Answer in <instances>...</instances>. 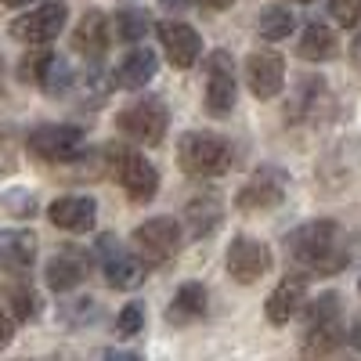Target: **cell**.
I'll use <instances>...</instances> for the list:
<instances>
[{"instance_id": "d6986e66", "label": "cell", "mask_w": 361, "mask_h": 361, "mask_svg": "<svg viewBox=\"0 0 361 361\" xmlns=\"http://www.w3.org/2000/svg\"><path fill=\"white\" fill-rule=\"evenodd\" d=\"M37 260V235L29 228L0 231V275H22Z\"/></svg>"}, {"instance_id": "30bf717a", "label": "cell", "mask_w": 361, "mask_h": 361, "mask_svg": "<svg viewBox=\"0 0 361 361\" xmlns=\"http://www.w3.org/2000/svg\"><path fill=\"white\" fill-rule=\"evenodd\" d=\"M224 267L231 282L238 286H253L260 282L271 267H275V257H271V250L260 243V238L253 235H235L231 246H228V257H224Z\"/></svg>"}, {"instance_id": "836d02e7", "label": "cell", "mask_w": 361, "mask_h": 361, "mask_svg": "<svg viewBox=\"0 0 361 361\" xmlns=\"http://www.w3.org/2000/svg\"><path fill=\"white\" fill-rule=\"evenodd\" d=\"M4 206L11 209V217H33L37 199L29 195V192H8V195H4Z\"/></svg>"}, {"instance_id": "d590c367", "label": "cell", "mask_w": 361, "mask_h": 361, "mask_svg": "<svg viewBox=\"0 0 361 361\" xmlns=\"http://www.w3.org/2000/svg\"><path fill=\"white\" fill-rule=\"evenodd\" d=\"M199 4H202V8H209V11H228V8L235 4V0H199Z\"/></svg>"}, {"instance_id": "83f0119b", "label": "cell", "mask_w": 361, "mask_h": 361, "mask_svg": "<svg viewBox=\"0 0 361 361\" xmlns=\"http://www.w3.org/2000/svg\"><path fill=\"white\" fill-rule=\"evenodd\" d=\"M40 90L47 98H62V94H69L73 90V83H76V73L69 69V62L66 58H47V66H44V73H40Z\"/></svg>"}, {"instance_id": "4dcf8cb0", "label": "cell", "mask_w": 361, "mask_h": 361, "mask_svg": "<svg viewBox=\"0 0 361 361\" xmlns=\"http://www.w3.org/2000/svg\"><path fill=\"white\" fill-rule=\"evenodd\" d=\"M98 318V304L90 296H80V300H69V304H62V322L69 329H80L87 322H94Z\"/></svg>"}, {"instance_id": "d4e9b609", "label": "cell", "mask_w": 361, "mask_h": 361, "mask_svg": "<svg viewBox=\"0 0 361 361\" xmlns=\"http://www.w3.org/2000/svg\"><path fill=\"white\" fill-rule=\"evenodd\" d=\"M333 112V98H329V90L322 80H307L304 90H300V98L293 102V119H307V123H322L329 119Z\"/></svg>"}, {"instance_id": "6da1fadb", "label": "cell", "mask_w": 361, "mask_h": 361, "mask_svg": "<svg viewBox=\"0 0 361 361\" xmlns=\"http://www.w3.org/2000/svg\"><path fill=\"white\" fill-rule=\"evenodd\" d=\"M354 235L336 224V221H311L289 231L286 253L296 267H304L307 275H340L354 260Z\"/></svg>"}, {"instance_id": "3957f363", "label": "cell", "mask_w": 361, "mask_h": 361, "mask_svg": "<svg viewBox=\"0 0 361 361\" xmlns=\"http://www.w3.org/2000/svg\"><path fill=\"white\" fill-rule=\"evenodd\" d=\"M177 163L188 177H221L231 170V145L209 130H185L177 141Z\"/></svg>"}, {"instance_id": "4fadbf2b", "label": "cell", "mask_w": 361, "mask_h": 361, "mask_svg": "<svg viewBox=\"0 0 361 361\" xmlns=\"http://www.w3.org/2000/svg\"><path fill=\"white\" fill-rule=\"evenodd\" d=\"M243 76H246V87H250L253 98L271 102V98H279L282 87H286V62H282V54L267 51V47H257V51L246 54Z\"/></svg>"}, {"instance_id": "52a82bcc", "label": "cell", "mask_w": 361, "mask_h": 361, "mask_svg": "<svg viewBox=\"0 0 361 361\" xmlns=\"http://www.w3.org/2000/svg\"><path fill=\"white\" fill-rule=\"evenodd\" d=\"M289 195V173L282 166H260L250 173V180L235 195V206L243 214H267V209L282 206Z\"/></svg>"}, {"instance_id": "5bb4252c", "label": "cell", "mask_w": 361, "mask_h": 361, "mask_svg": "<svg viewBox=\"0 0 361 361\" xmlns=\"http://www.w3.org/2000/svg\"><path fill=\"white\" fill-rule=\"evenodd\" d=\"M109 47H112V25H109V15H105L102 8H87L83 18H80L76 29H73V51L83 54L87 62H102Z\"/></svg>"}, {"instance_id": "44dd1931", "label": "cell", "mask_w": 361, "mask_h": 361, "mask_svg": "<svg viewBox=\"0 0 361 361\" xmlns=\"http://www.w3.org/2000/svg\"><path fill=\"white\" fill-rule=\"evenodd\" d=\"M206 286L202 282H185L177 293H173V300H170V307H166V325H173V329H185V325H195L199 318H206Z\"/></svg>"}, {"instance_id": "4316f807", "label": "cell", "mask_w": 361, "mask_h": 361, "mask_svg": "<svg viewBox=\"0 0 361 361\" xmlns=\"http://www.w3.org/2000/svg\"><path fill=\"white\" fill-rule=\"evenodd\" d=\"M296 29V15L286 8V4H271V8H260L257 15V33L264 40H286Z\"/></svg>"}, {"instance_id": "7bdbcfd3", "label": "cell", "mask_w": 361, "mask_h": 361, "mask_svg": "<svg viewBox=\"0 0 361 361\" xmlns=\"http://www.w3.org/2000/svg\"><path fill=\"white\" fill-rule=\"evenodd\" d=\"M357 289H361V282H357Z\"/></svg>"}, {"instance_id": "ab89813d", "label": "cell", "mask_w": 361, "mask_h": 361, "mask_svg": "<svg viewBox=\"0 0 361 361\" xmlns=\"http://www.w3.org/2000/svg\"><path fill=\"white\" fill-rule=\"evenodd\" d=\"M0 4H8V8H25V4H33V0H0Z\"/></svg>"}, {"instance_id": "ffe728a7", "label": "cell", "mask_w": 361, "mask_h": 361, "mask_svg": "<svg viewBox=\"0 0 361 361\" xmlns=\"http://www.w3.org/2000/svg\"><path fill=\"white\" fill-rule=\"evenodd\" d=\"M156 73H159L156 51L152 47H134L123 62L112 69V87H119V90H141V87H148L156 80Z\"/></svg>"}, {"instance_id": "8d00e7d4", "label": "cell", "mask_w": 361, "mask_h": 361, "mask_svg": "<svg viewBox=\"0 0 361 361\" xmlns=\"http://www.w3.org/2000/svg\"><path fill=\"white\" fill-rule=\"evenodd\" d=\"M188 4H192V0H159V8H163V11H185Z\"/></svg>"}, {"instance_id": "7a4b0ae2", "label": "cell", "mask_w": 361, "mask_h": 361, "mask_svg": "<svg viewBox=\"0 0 361 361\" xmlns=\"http://www.w3.org/2000/svg\"><path fill=\"white\" fill-rule=\"evenodd\" d=\"M304 333H300V350L307 357H325L336 347H343L347 329H343V307L340 293H322L314 300H304Z\"/></svg>"}, {"instance_id": "b9f144b4", "label": "cell", "mask_w": 361, "mask_h": 361, "mask_svg": "<svg viewBox=\"0 0 361 361\" xmlns=\"http://www.w3.org/2000/svg\"><path fill=\"white\" fill-rule=\"evenodd\" d=\"M0 73H4V58H0Z\"/></svg>"}, {"instance_id": "7402d4cb", "label": "cell", "mask_w": 361, "mask_h": 361, "mask_svg": "<svg viewBox=\"0 0 361 361\" xmlns=\"http://www.w3.org/2000/svg\"><path fill=\"white\" fill-rule=\"evenodd\" d=\"M83 279H87V260H83V253H76L73 246L62 250V253H54V257L47 260V267H44V282H47L54 293H69V289H76Z\"/></svg>"}, {"instance_id": "ba28073f", "label": "cell", "mask_w": 361, "mask_h": 361, "mask_svg": "<svg viewBox=\"0 0 361 361\" xmlns=\"http://www.w3.org/2000/svg\"><path fill=\"white\" fill-rule=\"evenodd\" d=\"M66 18H69V4H62V0H47V4L18 15V18L8 25V33H11L18 44L47 47V44L66 29Z\"/></svg>"}, {"instance_id": "603a6c76", "label": "cell", "mask_w": 361, "mask_h": 361, "mask_svg": "<svg viewBox=\"0 0 361 361\" xmlns=\"http://www.w3.org/2000/svg\"><path fill=\"white\" fill-rule=\"evenodd\" d=\"M296 54L304 58V62H333V58L340 54V37L333 25L325 22H311L304 33H300V44H296Z\"/></svg>"}, {"instance_id": "e0dca14e", "label": "cell", "mask_w": 361, "mask_h": 361, "mask_svg": "<svg viewBox=\"0 0 361 361\" xmlns=\"http://www.w3.org/2000/svg\"><path fill=\"white\" fill-rule=\"evenodd\" d=\"M180 221H185V228H188L192 238H209V235L221 228V221H224V199L214 188H206V192H199V195L188 199Z\"/></svg>"}, {"instance_id": "9a60e30c", "label": "cell", "mask_w": 361, "mask_h": 361, "mask_svg": "<svg viewBox=\"0 0 361 361\" xmlns=\"http://www.w3.org/2000/svg\"><path fill=\"white\" fill-rule=\"evenodd\" d=\"M152 29L159 33V44H163V51H166V58H170L173 69H192V66L199 62L202 37L195 33L192 25L170 18V22H159V25H152Z\"/></svg>"}, {"instance_id": "e575fe53", "label": "cell", "mask_w": 361, "mask_h": 361, "mask_svg": "<svg viewBox=\"0 0 361 361\" xmlns=\"http://www.w3.org/2000/svg\"><path fill=\"white\" fill-rule=\"evenodd\" d=\"M15 340V318L8 314V307L0 304V347H8Z\"/></svg>"}, {"instance_id": "cb8c5ba5", "label": "cell", "mask_w": 361, "mask_h": 361, "mask_svg": "<svg viewBox=\"0 0 361 361\" xmlns=\"http://www.w3.org/2000/svg\"><path fill=\"white\" fill-rule=\"evenodd\" d=\"M109 25H112V33H116V40L119 44H141L148 33H152V15H148L145 8H137V4H127V8H119L112 18H109Z\"/></svg>"}, {"instance_id": "8fae6325", "label": "cell", "mask_w": 361, "mask_h": 361, "mask_svg": "<svg viewBox=\"0 0 361 361\" xmlns=\"http://www.w3.org/2000/svg\"><path fill=\"white\" fill-rule=\"evenodd\" d=\"M130 243L145 264H166L180 250V224L173 217H152V221L134 228Z\"/></svg>"}, {"instance_id": "f1b7e54d", "label": "cell", "mask_w": 361, "mask_h": 361, "mask_svg": "<svg viewBox=\"0 0 361 361\" xmlns=\"http://www.w3.org/2000/svg\"><path fill=\"white\" fill-rule=\"evenodd\" d=\"M80 90H83L87 105H90V109H98V105H105L109 90H112V76H109L102 66H90V69L80 73Z\"/></svg>"}, {"instance_id": "d6a6232c", "label": "cell", "mask_w": 361, "mask_h": 361, "mask_svg": "<svg viewBox=\"0 0 361 361\" xmlns=\"http://www.w3.org/2000/svg\"><path fill=\"white\" fill-rule=\"evenodd\" d=\"M329 15L340 25H357L361 22V0H329Z\"/></svg>"}, {"instance_id": "8992f818", "label": "cell", "mask_w": 361, "mask_h": 361, "mask_svg": "<svg viewBox=\"0 0 361 361\" xmlns=\"http://www.w3.org/2000/svg\"><path fill=\"white\" fill-rule=\"evenodd\" d=\"M116 127L123 130L130 141L145 145V148H156L163 137H166V127H170V112L163 105V98H137L134 105H127L119 112Z\"/></svg>"}, {"instance_id": "f35d334b", "label": "cell", "mask_w": 361, "mask_h": 361, "mask_svg": "<svg viewBox=\"0 0 361 361\" xmlns=\"http://www.w3.org/2000/svg\"><path fill=\"white\" fill-rule=\"evenodd\" d=\"M350 58L361 66V33H357V37H354V44H350Z\"/></svg>"}, {"instance_id": "2e32d148", "label": "cell", "mask_w": 361, "mask_h": 361, "mask_svg": "<svg viewBox=\"0 0 361 361\" xmlns=\"http://www.w3.org/2000/svg\"><path fill=\"white\" fill-rule=\"evenodd\" d=\"M47 221L62 231L83 235L98 221V202H94V195H62L47 206Z\"/></svg>"}, {"instance_id": "74e56055", "label": "cell", "mask_w": 361, "mask_h": 361, "mask_svg": "<svg viewBox=\"0 0 361 361\" xmlns=\"http://www.w3.org/2000/svg\"><path fill=\"white\" fill-rule=\"evenodd\" d=\"M350 343L361 350V318H357V322H354V329H350Z\"/></svg>"}, {"instance_id": "f546056e", "label": "cell", "mask_w": 361, "mask_h": 361, "mask_svg": "<svg viewBox=\"0 0 361 361\" xmlns=\"http://www.w3.org/2000/svg\"><path fill=\"white\" fill-rule=\"evenodd\" d=\"M137 333H145V304H127L123 311L116 314V336L119 340H134Z\"/></svg>"}, {"instance_id": "7c38bea8", "label": "cell", "mask_w": 361, "mask_h": 361, "mask_svg": "<svg viewBox=\"0 0 361 361\" xmlns=\"http://www.w3.org/2000/svg\"><path fill=\"white\" fill-rule=\"evenodd\" d=\"M238 94V80H235V58L228 51H214L206 58V112L214 119L231 116Z\"/></svg>"}, {"instance_id": "1f68e13d", "label": "cell", "mask_w": 361, "mask_h": 361, "mask_svg": "<svg viewBox=\"0 0 361 361\" xmlns=\"http://www.w3.org/2000/svg\"><path fill=\"white\" fill-rule=\"evenodd\" d=\"M47 58H51V51H44V47H37L33 54H25L22 62H18V80L22 83H37L40 73H44V66H47Z\"/></svg>"}, {"instance_id": "484cf974", "label": "cell", "mask_w": 361, "mask_h": 361, "mask_svg": "<svg viewBox=\"0 0 361 361\" xmlns=\"http://www.w3.org/2000/svg\"><path fill=\"white\" fill-rule=\"evenodd\" d=\"M0 296H4V307L15 322H33L40 314V296L29 282H11V286H4Z\"/></svg>"}, {"instance_id": "60d3db41", "label": "cell", "mask_w": 361, "mask_h": 361, "mask_svg": "<svg viewBox=\"0 0 361 361\" xmlns=\"http://www.w3.org/2000/svg\"><path fill=\"white\" fill-rule=\"evenodd\" d=\"M293 4H311V0H293Z\"/></svg>"}, {"instance_id": "9c48e42d", "label": "cell", "mask_w": 361, "mask_h": 361, "mask_svg": "<svg viewBox=\"0 0 361 361\" xmlns=\"http://www.w3.org/2000/svg\"><path fill=\"white\" fill-rule=\"evenodd\" d=\"M98 260H102V271H105V282L112 289H137L145 279H148V271H145V260L130 250H123V243H119L116 235H102L98 238V246H94Z\"/></svg>"}, {"instance_id": "ac0fdd59", "label": "cell", "mask_w": 361, "mask_h": 361, "mask_svg": "<svg viewBox=\"0 0 361 361\" xmlns=\"http://www.w3.org/2000/svg\"><path fill=\"white\" fill-rule=\"evenodd\" d=\"M304 300H307V275H289L271 289L264 314H267L271 325H289V318L304 307Z\"/></svg>"}, {"instance_id": "5b68a950", "label": "cell", "mask_w": 361, "mask_h": 361, "mask_svg": "<svg viewBox=\"0 0 361 361\" xmlns=\"http://www.w3.org/2000/svg\"><path fill=\"white\" fill-rule=\"evenodd\" d=\"M25 148L40 163H76L83 152V130L73 123H40L29 130Z\"/></svg>"}, {"instance_id": "277c9868", "label": "cell", "mask_w": 361, "mask_h": 361, "mask_svg": "<svg viewBox=\"0 0 361 361\" xmlns=\"http://www.w3.org/2000/svg\"><path fill=\"white\" fill-rule=\"evenodd\" d=\"M105 163L112 166V173L119 177V185H123L127 199L134 206H145V202H152L156 192H159V170L148 163L141 152H134V148L127 145H109L105 148Z\"/></svg>"}]
</instances>
